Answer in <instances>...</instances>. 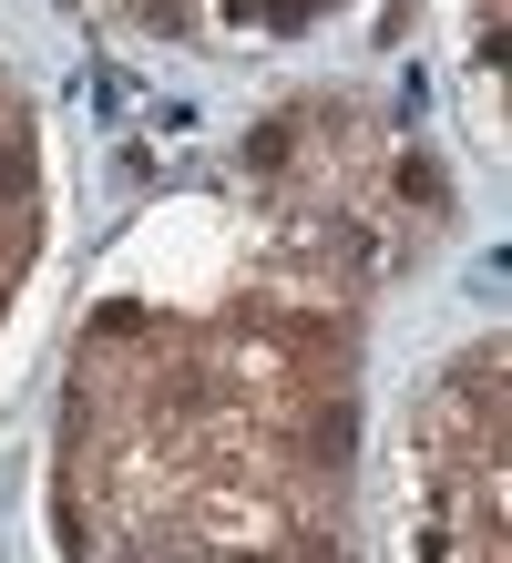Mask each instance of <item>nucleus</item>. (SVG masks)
I'll return each instance as SVG.
<instances>
[{"label": "nucleus", "instance_id": "nucleus-1", "mask_svg": "<svg viewBox=\"0 0 512 563\" xmlns=\"http://www.w3.org/2000/svg\"><path fill=\"white\" fill-rule=\"evenodd\" d=\"M11 195H31V154H21V144H0V206H11Z\"/></svg>", "mask_w": 512, "mask_h": 563}, {"label": "nucleus", "instance_id": "nucleus-2", "mask_svg": "<svg viewBox=\"0 0 512 563\" xmlns=\"http://www.w3.org/2000/svg\"><path fill=\"white\" fill-rule=\"evenodd\" d=\"M247 164H287V123H257V134H247Z\"/></svg>", "mask_w": 512, "mask_h": 563}]
</instances>
